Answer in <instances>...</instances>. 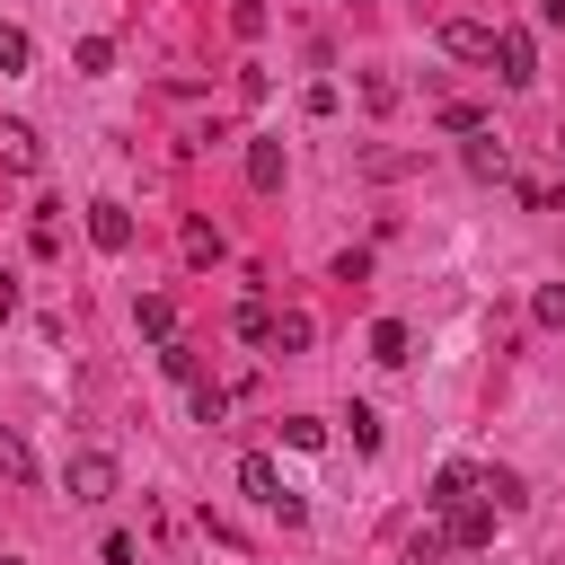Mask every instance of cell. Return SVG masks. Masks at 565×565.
<instances>
[{
	"instance_id": "6da1fadb",
	"label": "cell",
	"mask_w": 565,
	"mask_h": 565,
	"mask_svg": "<svg viewBox=\"0 0 565 565\" xmlns=\"http://www.w3.org/2000/svg\"><path fill=\"white\" fill-rule=\"evenodd\" d=\"M238 494H247L256 512H274L282 530H300V521H309V503H300V486H282V468H274L265 450H247V459H238Z\"/></svg>"
},
{
	"instance_id": "7a4b0ae2",
	"label": "cell",
	"mask_w": 565,
	"mask_h": 565,
	"mask_svg": "<svg viewBox=\"0 0 565 565\" xmlns=\"http://www.w3.org/2000/svg\"><path fill=\"white\" fill-rule=\"evenodd\" d=\"M62 486H71V503H115V486H124V468H115V450H71V468H62Z\"/></svg>"
},
{
	"instance_id": "3957f363",
	"label": "cell",
	"mask_w": 565,
	"mask_h": 565,
	"mask_svg": "<svg viewBox=\"0 0 565 565\" xmlns=\"http://www.w3.org/2000/svg\"><path fill=\"white\" fill-rule=\"evenodd\" d=\"M494 71H503V88H530V79H539V44H530V26H494Z\"/></svg>"
},
{
	"instance_id": "277c9868",
	"label": "cell",
	"mask_w": 565,
	"mask_h": 565,
	"mask_svg": "<svg viewBox=\"0 0 565 565\" xmlns=\"http://www.w3.org/2000/svg\"><path fill=\"white\" fill-rule=\"evenodd\" d=\"M441 53L450 62H494V26L486 18H441Z\"/></svg>"
},
{
	"instance_id": "5b68a950",
	"label": "cell",
	"mask_w": 565,
	"mask_h": 565,
	"mask_svg": "<svg viewBox=\"0 0 565 565\" xmlns=\"http://www.w3.org/2000/svg\"><path fill=\"white\" fill-rule=\"evenodd\" d=\"M486 494V468L477 459H450L441 477H433V512H459V503H477Z\"/></svg>"
},
{
	"instance_id": "8992f818",
	"label": "cell",
	"mask_w": 565,
	"mask_h": 565,
	"mask_svg": "<svg viewBox=\"0 0 565 565\" xmlns=\"http://www.w3.org/2000/svg\"><path fill=\"white\" fill-rule=\"evenodd\" d=\"M468 177H477V185H512V150H503L494 132H468Z\"/></svg>"
},
{
	"instance_id": "52a82bcc",
	"label": "cell",
	"mask_w": 565,
	"mask_h": 565,
	"mask_svg": "<svg viewBox=\"0 0 565 565\" xmlns=\"http://www.w3.org/2000/svg\"><path fill=\"white\" fill-rule=\"evenodd\" d=\"M88 238H97L106 256H124V247H132V212H124L115 194H106V203H88Z\"/></svg>"
},
{
	"instance_id": "ba28073f",
	"label": "cell",
	"mask_w": 565,
	"mask_h": 565,
	"mask_svg": "<svg viewBox=\"0 0 565 565\" xmlns=\"http://www.w3.org/2000/svg\"><path fill=\"white\" fill-rule=\"evenodd\" d=\"M441 530H450V547H486V539H494V503L477 494V503H459V512H441Z\"/></svg>"
},
{
	"instance_id": "9c48e42d",
	"label": "cell",
	"mask_w": 565,
	"mask_h": 565,
	"mask_svg": "<svg viewBox=\"0 0 565 565\" xmlns=\"http://www.w3.org/2000/svg\"><path fill=\"white\" fill-rule=\"evenodd\" d=\"M282 168H291V159H282V141H274V132H256V141H247V185H256V194H274V185H282Z\"/></svg>"
},
{
	"instance_id": "30bf717a",
	"label": "cell",
	"mask_w": 565,
	"mask_h": 565,
	"mask_svg": "<svg viewBox=\"0 0 565 565\" xmlns=\"http://www.w3.org/2000/svg\"><path fill=\"white\" fill-rule=\"evenodd\" d=\"M132 327H141L150 344H168V335H177V300H168V291H141V300H132Z\"/></svg>"
},
{
	"instance_id": "8fae6325",
	"label": "cell",
	"mask_w": 565,
	"mask_h": 565,
	"mask_svg": "<svg viewBox=\"0 0 565 565\" xmlns=\"http://www.w3.org/2000/svg\"><path fill=\"white\" fill-rule=\"evenodd\" d=\"M0 168H18V177H35V168H44V141H35L26 124H0Z\"/></svg>"
},
{
	"instance_id": "7c38bea8",
	"label": "cell",
	"mask_w": 565,
	"mask_h": 565,
	"mask_svg": "<svg viewBox=\"0 0 565 565\" xmlns=\"http://www.w3.org/2000/svg\"><path fill=\"white\" fill-rule=\"evenodd\" d=\"M309 344H318V318L309 309H282L274 318V353H309Z\"/></svg>"
},
{
	"instance_id": "4fadbf2b",
	"label": "cell",
	"mask_w": 565,
	"mask_h": 565,
	"mask_svg": "<svg viewBox=\"0 0 565 565\" xmlns=\"http://www.w3.org/2000/svg\"><path fill=\"white\" fill-rule=\"evenodd\" d=\"M159 371H168V380H185V388H194V380H203V353H194V344H177V335H168V344H159Z\"/></svg>"
},
{
	"instance_id": "5bb4252c",
	"label": "cell",
	"mask_w": 565,
	"mask_h": 565,
	"mask_svg": "<svg viewBox=\"0 0 565 565\" xmlns=\"http://www.w3.org/2000/svg\"><path fill=\"white\" fill-rule=\"evenodd\" d=\"M371 362H388V371L406 362V327H397V318H380V327H371Z\"/></svg>"
},
{
	"instance_id": "9a60e30c",
	"label": "cell",
	"mask_w": 565,
	"mask_h": 565,
	"mask_svg": "<svg viewBox=\"0 0 565 565\" xmlns=\"http://www.w3.org/2000/svg\"><path fill=\"white\" fill-rule=\"evenodd\" d=\"M486 503H494V512H521L530 494H521V477H512V468H486Z\"/></svg>"
},
{
	"instance_id": "2e32d148",
	"label": "cell",
	"mask_w": 565,
	"mask_h": 565,
	"mask_svg": "<svg viewBox=\"0 0 565 565\" xmlns=\"http://www.w3.org/2000/svg\"><path fill=\"white\" fill-rule=\"evenodd\" d=\"M441 556H450V530H441V521H433V530H415V539H406V565H441Z\"/></svg>"
},
{
	"instance_id": "e0dca14e",
	"label": "cell",
	"mask_w": 565,
	"mask_h": 565,
	"mask_svg": "<svg viewBox=\"0 0 565 565\" xmlns=\"http://www.w3.org/2000/svg\"><path fill=\"white\" fill-rule=\"evenodd\" d=\"M0 477H9V486H26V477H35V459H26V441H18L9 424H0Z\"/></svg>"
},
{
	"instance_id": "ac0fdd59",
	"label": "cell",
	"mask_w": 565,
	"mask_h": 565,
	"mask_svg": "<svg viewBox=\"0 0 565 565\" xmlns=\"http://www.w3.org/2000/svg\"><path fill=\"white\" fill-rule=\"evenodd\" d=\"M185 256H194V265H221V230H212V221H185Z\"/></svg>"
},
{
	"instance_id": "d6986e66",
	"label": "cell",
	"mask_w": 565,
	"mask_h": 565,
	"mask_svg": "<svg viewBox=\"0 0 565 565\" xmlns=\"http://www.w3.org/2000/svg\"><path fill=\"white\" fill-rule=\"evenodd\" d=\"M97 565H141V539H132V530H106V539H97Z\"/></svg>"
},
{
	"instance_id": "ffe728a7",
	"label": "cell",
	"mask_w": 565,
	"mask_h": 565,
	"mask_svg": "<svg viewBox=\"0 0 565 565\" xmlns=\"http://www.w3.org/2000/svg\"><path fill=\"white\" fill-rule=\"evenodd\" d=\"M71 62H79V71H106V62H115V35H79Z\"/></svg>"
},
{
	"instance_id": "44dd1931",
	"label": "cell",
	"mask_w": 565,
	"mask_h": 565,
	"mask_svg": "<svg viewBox=\"0 0 565 565\" xmlns=\"http://www.w3.org/2000/svg\"><path fill=\"white\" fill-rule=\"evenodd\" d=\"M362 106L388 115V106H397V79H388V71H362Z\"/></svg>"
},
{
	"instance_id": "7402d4cb",
	"label": "cell",
	"mask_w": 565,
	"mask_h": 565,
	"mask_svg": "<svg viewBox=\"0 0 565 565\" xmlns=\"http://www.w3.org/2000/svg\"><path fill=\"white\" fill-rule=\"evenodd\" d=\"M238 335H247V344H274V309L247 300V309H238Z\"/></svg>"
},
{
	"instance_id": "603a6c76",
	"label": "cell",
	"mask_w": 565,
	"mask_h": 565,
	"mask_svg": "<svg viewBox=\"0 0 565 565\" xmlns=\"http://www.w3.org/2000/svg\"><path fill=\"white\" fill-rule=\"evenodd\" d=\"M230 415V388H212V380H194V424H221Z\"/></svg>"
},
{
	"instance_id": "cb8c5ba5",
	"label": "cell",
	"mask_w": 565,
	"mask_h": 565,
	"mask_svg": "<svg viewBox=\"0 0 565 565\" xmlns=\"http://www.w3.org/2000/svg\"><path fill=\"white\" fill-rule=\"evenodd\" d=\"M344 433H353V450H380V415L371 406H344Z\"/></svg>"
},
{
	"instance_id": "d4e9b609",
	"label": "cell",
	"mask_w": 565,
	"mask_h": 565,
	"mask_svg": "<svg viewBox=\"0 0 565 565\" xmlns=\"http://www.w3.org/2000/svg\"><path fill=\"white\" fill-rule=\"evenodd\" d=\"M282 441H291V450H318L327 424H318V415H282Z\"/></svg>"
},
{
	"instance_id": "484cf974",
	"label": "cell",
	"mask_w": 565,
	"mask_h": 565,
	"mask_svg": "<svg viewBox=\"0 0 565 565\" xmlns=\"http://www.w3.org/2000/svg\"><path fill=\"white\" fill-rule=\"evenodd\" d=\"M35 62V44H26V26H0V71H26Z\"/></svg>"
},
{
	"instance_id": "4316f807",
	"label": "cell",
	"mask_w": 565,
	"mask_h": 565,
	"mask_svg": "<svg viewBox=\"0 0 565 565\" xmlns=\"http://www.w3.org/2000/svg\"><path fill=\"white\" fill-rule=\"evenodd\" d=\"M530 318H539V327H565V282H539V300H530Z\"/></svg>"
},
{
	"instance_id": "83f0119b",
	"label": "cell",
	"mask_w": 565,
	"mask_h": 565,
	"mask_svg": "<svg viewBox=\"0 0 565 565\" xmlns=\"http://www.w3.org/2000/svg\"><path fill=\"white\" fill-rule=\"evenodd\" d=\"M441 132H486V106H459V97H450V106H441Z\"/></svg>"
},
{
	"instance_id": "f1b7e54d",
	"label": "cell",
	"mask_w": 565,
	"mask_h": 565,
	"mask_svg": "<svg viewBox=\"0 0 565 565\" xmlns=\"http://www.w3.org/2000/svg\"><path fill=\"white\" fill-rule=\"evenodd\" d=\"M230 26H238V35L256 44V35H265V0H238V9H230Z\"/></svg>"
},
{
	"instance_id": "f546056e",
	"label": "cell",
	"mask_w": 565,
	"mask_h": 565,
	"mask_svg": "<svg viewBox=\"0 0 565 565\" xmlns=\"http://www.w3.org/2000/svg\"><path fill=\"white\" fill-rule=\"evenodd\" d=\"M335 282H371V247H344L335 256Z\"/></svg>"
},
{
	"instance_id": "4dcf8cb0",
	"label": "cell",
	"mask_w": 565,
	"mask_h": 565,
	"mask_svg": "<svg viewBox=\"0 0 565 565\" xmlns=\"http://www.w3.org/2000/svg\"><path fill=\"white\" fill-rule=\"evenodd\" d=\"M9 318H18V274L0 265V327H9Z\"/></svg>"
},
{
	"instance_id": "1f68e13d",
	"label": "cell",
	"mask_w": 565,
	"mask_h": 565,
	"mask_svg": "<svg viewBox=\"0 0 565 565\" xmlns=\"http://www.w3.org/2000/svg\"><path fill=\"white\" fill-rule=\"evenodd\" d=\"M0 565H18V556H0Z\"/></svg>"
}]
</instances>
